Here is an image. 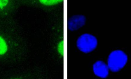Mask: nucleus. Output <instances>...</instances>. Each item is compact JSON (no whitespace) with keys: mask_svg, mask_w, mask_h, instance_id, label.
I'll return each instance as SVG.
<instances>
[{"mask_svg":"<svg viewBox=\"0 0 131 79\" xmlns=\"http://www.w3.org/2000/svg\"><path fill=\"white\" fill-rule=\"evenodd\" d=\"M128 59L127 55L124 51L121 50L114 51L108 57V66L111 71L117 72L124 67Z\"/></svg>","mask_w":131,"mask_h":79,"instance_id":"nucleus-1","label":"nucleus"},{"mask_svg":"<svg viewBox=\"0 0 131 79\" xmlns=\"http://www.w3.org/2000/svg\"><path fill=\"white\" fill-rule=\"evenodd\" d=\"M92 69L95 75L102 78H107L109 75V69L107 64L102 60L96 61L93 65Z\"/></svg>","mask_w":131,"mask_h":79,"instance_id":"nucleus-4","label":"nucleus"},{"mask_svg":"<svg viewBox=\"0 0 131 79\" xmlns=\"http://www.w3.org/2000/svg\"><path fill=\"white\" fill-rule=\"evenodd\" d=\"M16 6V1L0 0V17L11 13Z\"/></svg>","mask_w":131,"mask_h":79,"instance_id":"nucleus-5","label":"nucleus"},{"mask_svg":"<svg viewBox=\"0 0 131 79\" xmlns=\"http://www.w3.org/2000/svg\"><path fill=\"white\" fill-rule=\"evenodd\" d=\"M63 41H62L59 43L58 46V51L60 54H61V55H63Z\"/></svg>","mask_w":131,"mask_h":79,"instance_id":"nucleus-8","label":"nucleus"},{"mask_svg":"<svg viewBox=\"0 0 131 79\" xmlns=\"http://www.w3.org/2000/svg\"></svg>","mask_w":131,"mask_h":79,"instance_id":"nucleus-9","label":"nucleus"},{"mask_svg":"<svg viewBox=\"0 0 131 79\" xmlns=\"http://www.w3.org/2000/svg\"><path fill=\"white\" fill-rule=\"evenodd\" d=\"M63 2L62 0H41L40 2L42 4L46 5H56Z\"/></svg>","mask_w":131,"mask_h":79,"instance_id":"nucleus-7","label":"nucleus"},{"mask_svg":"<svg viewBox=\"0 0 131 79\" xmlns=\"http://www.w3.org/2000/svg\"><path fill=\"white\" fill-rule=\"evenodd\" d=\"M86 17L82 14H76L71 16L67 22L68 29L71 31H75L84 26L86 23Z\"/></svg>","mask_w":131,"mask_h":79,"instance_id":"nucleus-3","label":"nucleus"},{"mask_svg":"<svg viewBox=\"0 0 131 79\" xmlns=\"http://www.w3.org/2000/svg\"><path fill=\"white\" fill-rule=\"evenodd\" d=\"M8 50V46L5 40L0 36V55L5 54Z\"/></svg>","mask_w":131,"mask_h":79,"instance_id":"nucleus-6","label":"nucleus"},{"mask_svg":"<svg viewBox=\"0 0 131 79\" xmlns=\"http://www.w3.org/2000/svg\"><path fill=\"white\" fill-rule=\"evenodd\" d=\"M97 38L91 34H83L76 41L77 48L84 53H91L97 48Z\"/></svg>","mask_w":131,"mask_h":79,"instance_id":"nucleus-2","label":"nucleus"}]
</instances>
